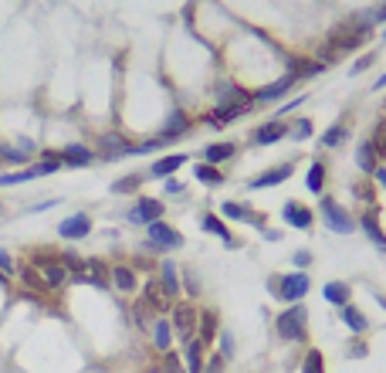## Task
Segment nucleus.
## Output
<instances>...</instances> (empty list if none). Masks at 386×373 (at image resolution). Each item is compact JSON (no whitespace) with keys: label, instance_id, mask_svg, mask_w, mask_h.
Masks as SVG:
<instances>
[{"label":"nucleus","instance_id":"nucleus-1","mask_svg":"<svg viewBox=\"0 0 386 373\" xmlns=\"http://www.w3.org/2000/svg\"><path fill=\"white\" fill-rule=\"evenodd\" d=\"M373 24H376V10H369V14H356V17H349L343 21L332 34H329V41L322 48V65H332V58L336 54H346V51H356L359 44L369 41V34H373Z\"/></svg>","mask_w":386,"mask_h":373},{"label":"nucleus","instance_id":"nucleus-2","mask_svg":"<svg viewBox=\"0 0 386 373\" xmlns=\"http://www.w3.org/2000/svg\"><path fill=\"white\" fill-rule=\"evenodd\" d=\"M274 330H278L281 339H288V343H302V339L309 336V309L298 305V302H292V305L274 319Z\"/></svg>","mask_w":386,"mask_h":373},{"label":"nucleus","instance_id":"nucleus-3","mask_svg":"<svg viewBox=\"0 0 386 373\" xmlns=\"http://www.w3.org/2000/svg\"><path fill=\"white\" fill-rule=\"evenodd\" d=\"M312 289V279L305 272H292V275H271L268 279V292L278 295L281 302H302Z\"/></svg>","mask_w":386,"mask_h":373},{"label":"nucleus","instance_id":"nucleus-4","mask_svg":"<svg viewBox=\"0 0 386 373\" xmlns=\"http://www.w3.org/2000/svg\"><path fill=\"white\" fill-rule=\"evenodd\" d=\"M176 248H183V234L173 224H166V221L146 224V245H143V251L163 254V251H176Z\"/></svg>","mask_w":386,"mask_h":373},{"label":"nucleus","instance_id":"nucleus-5","mask_svg":"<svg viewBox=\"0 0 386 373\" xmlns=\"http://www.w3.org/2000/svg\"><path fill=\"white\" fill-rule=\"evenodd\" d=\"M196 323H200L196 305L176 299V302H173V309H170V326H173V336H176L180 343H190L193 336H196Z\"/></svg>","mask_w":386,"mask_h":373},{"label":"nucleus","instance_id":"nucleus-6","mask_svg":"<svg viewBox=\"0 0 386 373\" xmlns=\"http://www.w3.org/2000/svg\"><path fill=\"white\" fill-rule=\"evenodd\" d=\"M163 201H156V197H136L132 201V208L125 210V224H136V228H146V224H153V221H163Z\"/></svg>","mask_w":386,"mask_h":373},{"label":"nucleus","instance_id":"nucleus-7","mask_svg":"<svg viewBox=\"0 0 386 373\" xmlns=\"http://www.w3.org/2000/svg\"><path fill=\"white\" fill-rule=\"evenodd\" d=\"M129 139L125 136H119V132H105V136H99V143H95V160H102V163H116V160H125L129 157Z\"/></svg>","mask_w":386,"mask_h":373},{"label":"nucleus","instance_id":"nucleus-8","mask_svg":"<svg viewBox=\"0 0 386 373\" xmlns=\"http://www.w3.org/2000/svg\"><path fill=\"white\" fill-rule=\"evenodd\" d=\"M54 234H58L61 241H81V238L92 234V217H88L85 210H75V214H68L65 221H58Z\"/></svg>","mask_w":386,"mask_h":373},{"label":"nucleus","instance_id":"nucleus-9","mask_svg":"<svg viewBox=\"0 0 386 373\" xmlns=\"http://www.w3.org/2000/svg\"><path fill=\"white\" fill-rule=\"evenodd\" d=\"M322 217H325L329 231H336V234H352L356 231V221L349 217V210L339 208L332 197H322Z\"/></svg>","mask_w":386,"mask_h":373},{"label":"nucleus","instance_id":"nucleus-10","mask_svg":"<svg viewBox=\"0 0 386 373\" xmlns=\"http://www.w3.org/2000/svg\"><path fill=\"white\" fill-rule=\"evenodd\" d=\"M58 157H61V166L65 170H81V166H92L95 163V150L88 146V143H65L61 150H58Z\"/></svg>","mask_w":386,"mask_h":373},{"label":"nucleus","instance_id":"nucleus-11","mask_svg":"<svg viewBox=\"0 0 386 373\" xmlns=\"http://www.w3.org/2000/svg\"><path fill=\"white\" fill-rule=\"evenodd\" d=\"M38 272H41V282H44V292H58V289H65V285L72 282V275H68V268L61 265V258L41 261Z\"/></svg>","mask_w":386,"mask_h":373},{"label":"nucleus","instance_id":"nucleus-12","mask_svg":"<svg viewBox=\"0 0 386 373\" xmlns=\"http://www.w3.org/2000/svg\"><path fill=\"white\" fill-rule=\"evenodd\" d=\"M153 316H166L170 309H173V299L163 292V285H159V279H150L146 285H143V299H139Z\"/></svg>","mask_w":386,"mask_h":373},{"label":"nucleus","instance_id":"nucleus-13","mask_svg":"<svg viewBox=\"0 0 386 373\" xmlns=\"http://www.w3.org/2000/svg\"><path fill=\"white\" fill-rule=\"evenodd\" d=\"M251 109H254V102H241V105H217L214 112H207V116H203V123L214 125V129H224V125H231L234 119L247 116Z\"/></svg>","mask_w":386,"mask_h":373},{"label":"nucleus","instance_id":"nucleus-14","mask_svg":"<svg viewBox=\"0 0 386 373\" xmlns=\"http://www.w3.org/2000/svg\"><path fill=\"white\" fill-rule=\"evenodd\" d=\"M190 125H193V123H190V116H187L183 109H173V112L166 116V123L159 125V139H163V143L170 146L173 139L187 136V132H190Z\"/></svg>","mask_w":386,"mask_h":373},{"label":"nucleus","instance_id":"nucleus-15","mask_svg":"<svg viewBox=\"0 0 386 373\" xmlns=\"http://www.w3.org/2000/svg\"><path fill=\"white\" fill-rule=\"evenodd\" d=\"M109 285L122 295H132V292H139V275H136L132 265H112L109 268Z\"/></svg>","mask_w":386,"mask_h":373},{"label":"nucleus","instance_id":"nucleus-16","mask_svg":"<svg viewBox=\"0 0 386 373\" xmlns=\"http://www.w3.org/2000/svg\"><path fill=\"white\" fill-rule=\"evenodd\" d=\"M285 136H288L285 119H268V123H261L251 132V143H254V146H271V143H281Z\"/></svg>","mask_w":386,"mask_h":373},{"label":"nucleus","instance_id":"nucleus-17","mask_svg":"<svg viewBox=\"0 0 386 373\" xmlns=\"http://www.w3.org/2000/svg\"><path fill=\"white\" fill-rule=\"evenodd\" d=\"M159 285H163V292H166L173 302L180 299V292H183V279H180V268H176V261L163 258V265H159Z\"/></svg>","mask_w":386,"mask_h":373},{"label":"nucleus","instance_id":"nucleus-18","mask_svg":"<svg viewBox=\"0 0 386 373\" xmlns=\"http://www.w3.org/2000/svg\"><path fill=\"white\" fill-rule=\"evenodd\" d=\"M295 85H298V79H295V75H285V79H278V82L265 85L261 92H254L251 99H254V105H265V102H274V99H285Z\"/></svg>","mask_w":386,"mask_h":373},{"label":"nucleus","instance_id":"nucleus-19","mask_svg":"<svg viewBox=\"0 0 386 373\" xmlns=\"http://www.w3.org/2000/svg\"><path fill=\"white\" fill-rule=\"evenodd\" d=\"M203 353H207V343L200 339V336H193L190 343H183V367H187V373H203Z\"/></svg>","mask_w":386,"mask_h":373},{"label":"nucleus","instance_id":"nucleus-20","mask_svg":"<svg viewBox=\"0 0 386 373\" xmlns=\"http://www.w3.org/2000/svg\"><path fill=\"white\" fill-rule=\"evenodd\" d=\"M34 157H38V153H28V150H21L17 143H10V139L0 136V163L21 166V170H24L28 163H34Z\"/></svg>","mask_w":386,"mask_h":373},{"label":"nucleus","instance_id":"nucleus-21","mask_svg":"<svg viewBox=\"0 0 386 373\" xmlns=\"http://www.w3.org/2000/svg\"><path fill=\"white\" fill-rule=\"evenodd\" d=\"M292 170H295L292 163L271 166L268 173H261V177H251V180H247V187H251V190H265V187H278V183H285V180L292 177Z\"/></svg>","mask_w":386,"mask_h":373},{"label":"nucleus","instance_id":"nucleus-22","mask_svg":"<svg viewBox=\"0 0 386 373\" xmlns=\"http://www.w3.org/2000/svg\"><path fill=\"white\" fill-rule=\"evenodd\" d=\"M281 221L292 224L295 231H309L312 228V210L305 208V204H298V201H288V204L281 208Z\"/></svg>","mask_w":386,"mask_h":373},{"label":"nucleus","instance_id":"nucleus-23","mask_svg":"<svg viewBox=\"0 0 386 373\" xmlns=\"http://www.w3.org/2000/svg\"><path fill=\"white\" fill-rule=\"evenodd\" d=\"M180 166H187V153H170V157L156 160V163L146 170V177H153V180H166V177H173Z\"/></svg>","mask_w":386,"mask_h":373},{"label":"nucleus","instance_id":"nucleus-24","mask_svg":"<svg viewBox=\"0 0 386 373\" xmlns=\"http://www.w3.org/2000/svg\"><path fill=\"white\" fill-rule=\"evenodd\" d=\"M150 332H153V346L159 353H170V350H173V339H176V336H173V326H170L166 316H156Z\"/></svg>","mask_w":386,"mask_h":373},{"label":"nucleus","instance_id":"nucleus-25","mask_svg":"<svg viewBox=\"0 0 386 373\" xmlns=\"http://www.w3.org/2000/svg\"><path fill=\"white\" fill-rule=\"evenodd\" d=\"M200 228H203L207 234H217V238H221V241H224L227 248H237V238H234L231 231H227V224H224V221H221L217 214H203V221H200Z\"/></svg>","mask_w":386,"mask_h":373},{"label":"nucleus","instance_id":"nucleus-26","mask_svg":"<svg viewBox=\"0 0 386 373\" xmlns=\"http://www.w3.org/2000/svg\"><path fill=\"white\" fill-rule=\"evenodd\" d=\"M234 153H237V146H234V143H210V146H203V160H200V163L221 166V163H227Z\"/></svg>","mask_w":386,"mask_h":373},{"label":"nucleus","instance_id":"nucleus-27","mask_svg":"<svg viewBox=\"0 0 386 373\" xmlns=\"http://www.w3.org/2000/svg\"><path fill=\"white\" fill-rule=\"evenodd\" d=\"M17 282H21V289H28L31 295H44V282H41V272L34 265H17Z\"/></svg>","mask_w":386,"mask_h":373},{"label":"nucleus","instance_id":"nucleus-28","mask_svg":"<svg viewBox=\"0 0 386 373\" xmlns=\"http://www.w3.org/2000/svg\"><path fill=\"white\" fill-rule=\"evenodd\" d=\"M318 72H325V65H322V61H305V58H292V61H288V75H295L298 82L315 79Z\"/></svg>","mask_w":386,"mask_h":373},{"label":"nucleus","instance_id":"nucleus-29","mask_svg":"<svg viewBox=\"0 0 386 373\" xmlns=\"http://www.w3.org/2000/svg\"><path fill=\"white\" fill-rule=\"evenodd\" d=\"M146 180H150L146 173H125V177L112 180V187H109V190H112V194H119V197H125V194H136Z\"/></svg>","mask_w":386,"mask_h":373},{"label":"nucleus","instance_id":"nucleus-30","mask_svg":"<svg viewBox=\"0 0 386 373\" xmlns=\"http://www.w3.org/2000/svg\"><path fill=\"white\" fill-rule=\"evenodd\" d=\"M376 160H380V157H376L373 143H369V139H363V143L356 146V163H359V170H363V173H376V166H380Z\"/></svg>","mask_w":386,"mask_h":373},{"label":"nucleus","instance_id":"nucleus-31","mask_svg":"<svg viewBox=\"0 0 386 373\" xmlns=\"http://www.w3.org/2000/svg\"><path fill=\"white\" fill-rule=\"evenodd\" d=\"M339 319H343V323H346V326H349L352 332H356V336H363V332L369 330L366 316H363V312H359L356 305H343V309H339Z\"/></svg>","mask_w":386,"mask_h":373},{"label":"nucleus","instance_id":"nucleus-32","mask_svg":"<svg viewBox=\"0 0 386 373\" xmlns=\"http://www.w3.org/2000/svg\"><path fill=\"white\" fill-rule=\"evenodd\" d=\"M359 228L366 231V238L376 245L380 251H386V234H383V228H380V221L373 217V214H363V221H359Z\"/></svg>","mask_w":386,"mask_h":373},{"label":"nucleus","instance_id":"nucleus-33","mask_svg":"<svg viewBox=\"0 0 386 373\" xmlns=\"http://www.w3.org/2000/svg\"><path fill=\"white\" fill-rule=\"evenodd\" d=\"M322 295H325V302H329V305H336V309L349 305V285L346 282H325Z\"/></svg>","mask_w":386,"mask_h":373},{"label":"nucleus","instance_id":"nucleus-34","mask_svg":"<svg viewBox=\"0 0 386 373\" xmlns=\"http://www.w3.org/2000/svg\"><path fill=\"white\" fill-rule=\"evenodd\" d=\"M193 177H196L203 187H221V183H224V173H221L217 166H210V163H196Z\"/></svg>","mask_w":386,"mask_h":373},{"label":"nucleus","instance_id":"nucleus-35","mask_svg":"<svg viewBox=\"0 0 386 373\" xmlns=\"http://www.w3.org/2000/svg\"><path fill=\"white\" fill-rule=\"evenodd\" d=\"M196 336H200L207 346L217 339V316H214V312H203V316H200V323H196Z\"/></svg>","mask_w":386,"mask_h":373},{"label":"nucleus","instance_id":"nucleus-36","mask_svg":"<svg viewBox=\"0 0 386 373\" xmlns=\"http://www.w3.org/2000/svg\"><path fill=\"white\" fill-rule=\"evenodd\" d=\"M305 183H309L312 194H322V187H325V163H315L309 166V173H305Z\"/></svg>","mask_w":386,"mask_h":373},{"label":"nucleus","instance_id":"nucleus-37","mask_svg":"<svg viewBox=\"0 0 386 373\" xmlns=\"http://www.w3.org/2000/svg\"><path fill=\"white\" fill-rule=\"evenodd\" d=\"M349 136V125L343 123H336L332 125V129H329V132H325V136H322V146H329V150H336V146H339V143H343V139H346Z\"/></svg>","mask_w":386,"mask_h":373},{"label":"nucleus","instance_id":"nucleus-38","mask_svg":"<svg viewBox=\"0 0 386 373\" xmlns=\"http://www.w3.org/2000/svg\"><path fill=\"white\" fill-rule=\"evenodd\" d=\"M369 143H373L376 157H386V119H380V123H376L373 136H369Z\"/></svg>","mask_w":386,"mask_h":373},{"label":"nucleus","instance_id":"nucleus-39","mask_svg":"<svg viewBox=\"0 0 386 373\" xmlns=\"http://www.w3.org/2000/svg\"><path fill=\"white\" fill-rule=\"evenodd\" d=\"M302 373H325V363H322V353H318V350H309V353H305Z\"/></svg>","mask_w":386,"mask_h":373},{"label":"nucleus","instance_id":"nucleus-40","mask_svg":"<svg viewBox=\"0 0 386 373\" xmlns=\"http://www.w3.org/2000/svg\"><path fill=\"white\" fill-rule=\"evenodd\" d=\"M0 272L7 275V279H14L17 275V261H14V254L7 248H0Z\"/></svg>","mask_w":386,"mask_h":373},{"label":"nucleus","instance_id":"nucleus-41","mask_svg":"<svg viewBox=\"0 0 386 373\" xmlns=\"http://www.w3.org/2000/svg\"><path fill=\"white\" fill-rule=\"evenodd\" d=\"M163 373H187V367L180 363V356L170 350V353H163Z\"/></svg>","mask_w":386,"mask_h":373},{"label":"nucleus","instance_id":"nucleus-42","mask_svg":"<svg viewBox=\"0 0 386 373\" xmlns=\"http://www.w3.org/2000/svg\"><path fill=\"white\" fill-rule=\"evenodd\" d=\"M288 136H295V139H309L312 136V119H298L295 125H288Z\"/></svg>","mask_w":386,"mask_h":373},{"label":"nucleus","instance_id":"nucleus-43","mask_svg":"<svg viewBox=\"0 0 386 373\" xmlns=\"http://www.w3.org/2000/svg\"><path fill=\"white\" fill-rule=\"evenodd\" d=\"M217 343H221V356H224V360H227V356H234V350H237V346H234L231 332H217Z\"/></svg>","mask_w":386,"mask_h":373},{"label":"nucleus","instance_id":"nucleus-44","mask_svg":"<svg viewBox=\"0 0 386 373\" xmlns=\"http://www.w3.org/2000/svg\"><path fill=\"white\" fill-rule=\"evenodd\" d=\"M224 363H227V360H224L221 353H210L207 363H203V373H224Z\"/></svg>","mask_w":386,"mask_h":373},{"label":"nucleus","instance_id":"nucleus-45","mask_svg":"<svg viewBox=\"0 0 386 373\" xmlns=\"http://www.w3.org/2000/svg\"><path fill=\"white\" fill-rule=\"evenodd\" d=\"M58 204H61V197H48V201H38V204H31V208H28V214H44V210L58 208Z\"/></svg>","mask_w":386,"mask_h":373},{"label":"nucleus","instance_id":"nucleus-46","mask_svg":"<svg viewBox=\"0 0 386 373\" xmlns=\"http://www.w3.org/2000/svg\"><path fill=\"white\" fill-rule=\"evenodd\" d=\"M180 279H183V289L190 292V295H196V292H200V285H196V275H193V272H180Z\"/></svg>","mask_w":386,"mask_h":373},{"label":"nucleus","instance_id":"nucleus-47","mask_svg":"<svg viewBox=\"0 0 386 373\" xmlns=\"http://www.w3.org/2000/svg\"><path fill=\"white\" fill-rule=\"evenodd\" d=\"M163 190H166V194H183V183H180L176 177H166V180H163Z\"/></svg>","mask_w":386,"mask_h":373},{"label":"nucleus","instance_id":"nucleus-48","mask_svg":"<svg viewBox=\"0 0 386 373\" xmlns=\"http://www.w3.org/2000/svg\"><path fill=\"white\" fill-rule=\"evenodd\" d=\"M295 265H298V268H309L312 265V251H298V254H295Z\"/></svg>","mask_w":386,"mask_h":373},{"label":"nucleus","instance_id":"nucleus-49","mask_svg":"<svg viewBox=\"0 0 386 373\" xmlns=\"http://www.w3.org/2000/svg\"><path fill=\"white\" fill-rule=\"evenodd\" d=\"M302 102H305V99H302V95H298V99H292V102H288V105H285V109H281V116H288V112H295V109H298V105H302Z\"/></svg>","mask_w":386,"mask_h":373},{"label":"nucleus","instance_id":"nucleus-50","mask_svg":"<svg viewBox=\"0 0 386 373\" xmlns=\"http://www.w3.org/2000/svg\"><path fill=\"white\" fill-rule=\"evenodd\" d=\"M352 356H366V343H352Z\"/></svg>","mask_w":386,"mask_h":373},{"label":"nucleus","instance_id":"nucleus-51","mask_svg":"<svg viewBox=\"0 0 386 373\" xmlns=\"http://www.w3.org/2000/svg\"><path fill=\"white\" fill-rule=\"evenodd\" d=\"M376 180H380V183L386 187V166H376Z\"/></svg>","mask_w":386,"mask_h":373},{"label":"nucleus","instance_id":"nucleus-52","mask_svg":"<svg viewBox=\"0 0 386 373\" xmlns=\"http://www.w3.org/2000/svg\"><path fill=\"white\" fill-rule=\"evenodd\" d=\"M376 21H386V3L380 7V10H376Z\"/></svg>","mask_w":386,"mask_h":373},{"label":"nucleus","instance_id":"nucleus-53","mask_svg":"<svg viewBox=\"0 0 386 373\" xmlns=\"http://www.w3.org/2000/svg\"><path fill=\"white\" fill-rule=\"evenodd\" d=\"M373 88H386V72H383V75H380V82L373 85Z\"/></svg>","mask_w":386,"mask_h":373}]
</instances>
